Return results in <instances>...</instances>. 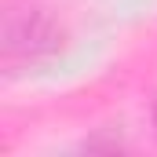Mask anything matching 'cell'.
<instances>
[{"instance_id": "1", "label": "cell", "mask_w": 157, "mask_h": 157, "mask_svg": "<svg viewBox=\"0 0 157 157\" xmlns=\"http://www.w3.org/2000/svg\"><path fill=\"white\" fill-rule=\"evenodd\" d=\"M59 48H62V29L44 7H33V4L7 7L4 15V66L7 70L37 66L51 59Z\"/></svg>"}]
</instances>
